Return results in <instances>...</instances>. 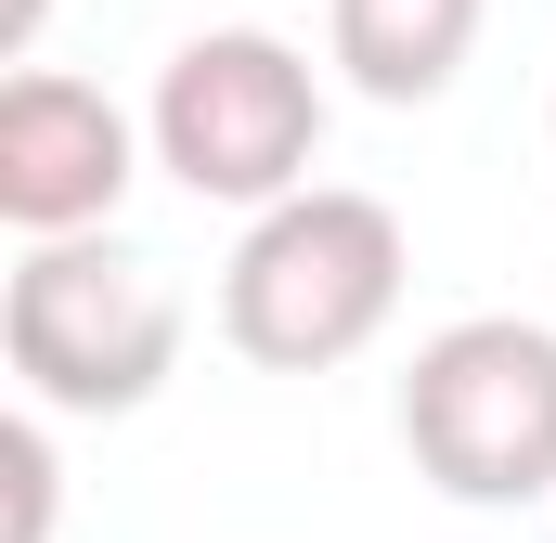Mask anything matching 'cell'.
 Wrapping results in <instances>:
<instances>
[{
    "label": "cell",
    "instance_id": "obj_1",
    "mask_svg": "<svg viewBox=\"0 0 556 543\" xmlns=\"http://www.w3.org/2000/svg\"><path fill=\"white\" fill-rule=\"evenodd\" d=\"M402 207L389 194H350V181H311L247 220V247L220 260V337L260 363V376H324L350 350L389 337L402 311Z\"/></svg>",
    "mask_w": 556,
    "mask_h": 543
},
{
    "label": "cell",
    "instance_id": "obj_2",
    "mask_svg": "<svg viewBox=\"0 0 556 543\" xmlns=\"http://www.w3.org/2000/svg\"><path fill=\"white\" fill-rule=\"evenodd\" d=\"M142 142L181 194L207 207H285L311 194V155H324V78L311 52L273 39V26H207L155 65V104H142Z\"/></svg>",
    "mask_w": 556,
    "mask_h": 543
},
{
    "label": "cell",
    "instance_id": "obj_3",
    "mask_svg": "<svg viewBox=\"0 0 556 543\" xmlns=\"http://www.w3.org/2000/svg\"><path fill=\"white\" fill-rule=\"evenodd\" d=\"M0 363L26 376L39 414H142L181 363V298L117 233L26 247L0 285Z\"/></svg>",
    "mask_w": 556,
    "mask_h": 543
},
{
    "label": "cell",
    "instance_id": "obj_4",
    "mask_svg": "<svg viewBox=\"0 0 556 543\" xmlns=\"http://www.w3.org/2000/svg\"><path fill=\"white\" fill-rule=\"evenodd\" d=\"M402 453L453 505H544L556 492V324L466 311L402 376Z\"/></svg>",
    "mask_w": 556,
    "mask_h": 543
},
{
    "label": "cell",
    "instance_id": "obj_5",
    "mask_svg": "<svg viewBox=\"0 0 556 543\" xmlns=\"http://www.w3.org/2000/svg\"><path fill=\"white\" fill-rule=\"evenodd\" d=\"M142 181V130L65 65L0 78V220L26 247H78L117 220V194Z\"/></svg>",
    "mask_w": 556,
    "mask_h": 543
},
{
    "label": "cell",
    "instance_id": "obj_6",
    "mask_svg": "<svg viewBox=\"0 0 556 543\" xmlns=\"http://www.w3.org/2000/svg\"><path fill=\"white\" fill-rule=\"evenodd\" d=\"M492 0H324V52L350 65L363 104H440L453 65L479 52Z\"/></svg>",
    "mask_w": 556,
    "mask_h": 543
},
{
    "label": "cell",
    "instance_id": "obj_7",
    "mask_svg": "<svg viewBox=\"0 0 556 543\" xmlns=\"http://www.w3.org/2000/svg\"><path fill=\"white\" fill-rule=\"evenodd\" d=\"M52 479H65V466H52V427H39V414H13V427H0V492H13V531H0V543H52Z\"/></svg>",
    "mask_w": 556,
    "mask_h": 543
},
{
    "label": "cell",
    "instance_id": "obj_8",
    "mask_svg": "<svg viewBox=\"0 0 556 543\" xmlns=\"http://www.w3.org/2000/svg\"><path fill=\"white\" fill-rule=\"evenodd\" d=\"M26 39H39V0H13V65H26Z\"/></svg>",
    "mask_w": 556,
    "mask_h": 543
}]
</instances>
